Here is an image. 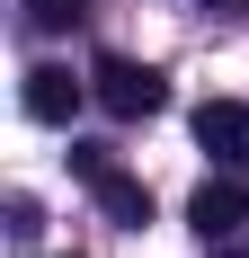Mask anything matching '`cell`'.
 I'll return each instance as SVG.
<instances>
[{
	"label": "cell",
	"mask_w": 249,
	"mask_h": 258,
	"mask_svg": "<svg viewBox=\"0 0 249 258\" xmlns=\"http://www.w3.org/2000/svg\"><path fill=\"white\" fill-rule=\"evenodd\" d=\"M89 80H98V107L116 116V125H143V116H160V107H169V80L151 72V62H134V53H107Z\"/></svg>",
	"instance_id": "obj_1"
},
{
	"label": "cell",
	"mask_w": 249,
	"mask_h": 258,
	"mask_svg": "<svg viewBox=\"0 0 249 258\" xmlns=\"http://www.w3.org/2000/svg\"><path fill=\"white\" fill-rule=\"evenodd\" d=\"M72 169H80V187H89V196H98V205L116 214V223H151V187H143V178H125V169H116L107 152L72 143Z\"/></svg>",
	"instance_id": "obj_2"
},
{
	"label": "cell",
	"mask_w": 249,
	"mask_h": 258,
	"mask_svg": "<svg viewBox=\"0 0 249 258\" xmlns=\"http://www.w3.org/2000/svg\"><path fill=\"white\" fill-rule=\"evenodd\" d=\"M187 223H196V240H205V249L240 240V223H249V187H240V178H205L196 196H187Z\"/></svg>",
	"instance_id": "obj_3"
},
{
	"label": "cell",
	"mask_w": 249,
	"mask_h": 258,
	"mask_svg": "<svg viewBox=\"0 0 249 258\" xmlns=\"http://www.w3.org/2000/svg\"><path fill=\"white\" fill-rule=\"evenodd\" d=\"M196 143L223 169H249V98H205L196 107Z\"/></svg>",
	"instance_id": "obj_4"
},
{
	"label": "cell",
	"mask_w": 249,
	"mask_h": 258,
	"mask_svg": "<svg viewBox=\"0 0 249 258\" xmlns=\"http://www.w3.org/2000/svg\"><path fill=\"white\" fill-rule=\"evenodd\" d=\"M18 98H27V116H36V125H72V107H80V80L63 72V62H36Z\"/></svg>",
	"instance_id": "obj_5"
},
{
	"label": "cell",
	"mask_w": 249,
	"mask_h": 258,
	"mask_svg": "<svg viewBox=\"0 0 249 258\" xmlns=\"http://www.w3.org/2000/svg\"><path fill=\"white\" fill-rule=\"evenodd\" d=\"M27 9H36V27H80L89 0H27Z\"/></svg>",
	"instance_id": "obj_6"
},
{
	"label": "cell",
	"mask_w": 249,
	"mask_h": 258,
	"mask_svg": "<svg viewBox=\"0 0 249 258\" xmlns=\"http://www.w3.org/2000/svg\"><path fill=\"white\" fill-rule=\"evenodd\" d=\"M214 258H249V232H240V240H223V249H214Z\"/></svg>",
	"instance_id": "obj_7"
}]
</instances>
